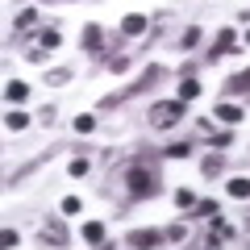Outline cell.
Returning <instances> with one entry per match:
<instances>
[{
    "label": "cell",
    "mask_w": 250,
    "mask_h": 250,
    "mask_svg": "<svg viewBox=\"0 0 250 250\" xmlns=\"http://www.w3.org/2000/svg\"><path fill=\"white\" fill-rule=\"evenodd\" d=\"M179 117H188L184 113V100H159V104H150V125H154V129H171Z\"/></svg>",
    "instance_id": "cell-1"
},
{
    "label": "cell",
    "mask_w": 250,
    "mask_h": 250,
    "mask_svg": "<svg viewBox=\"0 0 250 250\" xmlns=\"http://www.w3.org/2000/svg\"><path fill=\"white\" fill-rule=\"evenodd\" d=\"M125 188H129V196H154L159 192V179L146 167H129L125 171Z\"/></svg>",
    "instance_id": "cell-2"
},
{
    "label": "cell",
    "mask_w": 250,
    "mask_h": 250,
    "mask_svg": "<svg viewBox=\"0 0 250 250\" xmlns=\"http://www.w3.org/2000/svg\"><path fill=\"white\" fill-rule=\"evenodd\" d=\"M163 238H167V233H159V229H134V233H129V246H138V250H154Z\"/></svg>",
    "instance_id": "cell-3"
},
{
    "label": "cell",
    "mask_w": 250,
    "mask_h": 250,
    "mask_svg": "<svg viewBox=\"0 0 250 250\" xmlns=\"http://www.w3.org/2000/svg\"><path fill=\"white\" fill-rule=\"evenodd\" d=\"M146 25H150V17H142V13H129V17L121 21V34L138 38V34H146Z\"/></svg>",
    "instance_id": "cell-4"
},
{
    "label": "cell",
    "mask_w": 250,
    "mask_h": 250,
    "mask_svg": "<svg viewBox=\"0 0 250 250\" xmlns=\"http://www.w3.org/2000/svg\"><path fill=\"white\" fill-rule=\"evenodd\" d=\"M42 238L54 242V246H67V229H62V221H46L42 225Z\"/></svg>",
    "instance_id": "cell-5"
},
{
    "label": "cell",
    "mask_w": 250,
    "mask_h": 250,
    "mask_svg": "<svg viewBox=\"0 0 250 250\" xmlns=\"http://www.w3.org/2000/svg\"><path fill=\"white\" fill-rule=\"evenodd\" d=\"M4 96H9L13 104H21V100L29 96V83H21V80H9V83H4Z\"/></svg>",
    "instance_id": "cell-6"
},
{
    "label": "cell",
    "mask_w": 250,
    "mask_h": 250,
    "mask_svg": "<svg viewBox=\"0 0 250 250\" xmlns=\"http://www.w3.org/2000/svg\"><path fill=\"white\" fill-rule=\"evenodd\" d=\"M13 25H17V29H21V34H29V29H34V25H38V9H21V13H17V17H13Z\"/></svg>",
    "instance_id": "cell-7"
},
{
    "label": "cell",
    "mask_w": 250,
    "mask_h": 250,
    "mask_svg": "<svg viewBox=\"0 0 250 250\" xmlns=\"http://www.w3.org/2000/svg\"><path fill=\"white\" fill-rule=\"evenodd\" d=\"M213 117H221L225 125H238V121H242V117H246V113H242L238 104H217V113H213Z\"/></svg>",
    "instance_id": "cell-8"
},
{
    "label": "cell",
    "mask_w": 250,
    "mask_h": 250,
    "mask_svg": "<svg viewBox=\"0 0 250 250\" xmlns=\"http://www.w3.org/2000/svg\"><path fill=\"white\" fill-rule=\"evenodd\" d=\"M229 196H233V200H246V196H250V179H246V175L229 179Z\"/></svg>",
    "instance_id": "cell-9"
},
{
    "label": "cell",
    "mask_w": 250,
    "mask_h": 250,
    "mask_svg": "<svg viewBox=\"0 0 250 250\" xmlns=\"http://www.w3.org/2000/svg\"><path fill=\"white\" fill-rule=\"evenodd\" d=\"M83 50H100V25H83Z\"/></svg>",
    "instance_id": "cell-10"
},
{
    "label": "cell",
    "mask_w": 250,
    "mask_h": 250,
    "mask_svg": "<svg viewBox=\"0 0 250 250\" xmlns=\"http://www.w3.org/2000/svg\"><path fill=\"white\" fill-rule=\"evenodd\" d=\"M225 92H233V96H238V92H250V71H238L229 83H225Z\"/></svg>",
    "instance_id": "cell-11"
},
{
    "label": "cell",
    "mask_w": 250,
    "mask_h": 250,
    "mask_svg": "<svg viewBox=\"0 0 250 250\" xmlns=\"http://www.w3.org/2000/svg\"><path fill=\"white\" fill-rule=\"evenodd\" d=\"M229 46H233V29H221L217 42H213V59H217V54H229Z\"/></svg>",
    "instance_id": "cell-12"
},
{
    "label": "cell",
    "mask_w": 250,
    "mask_h": 250,
    "mask_svg": "<svg viewBox=\"0 0 250 250\" xmlns=\"http://www.w3.org/2000/svg\"><path fill=\"white\" fill-rule=\"evenodd\" d=\"M59 42H62V38H59V29H42V34H38V46H42V50H54Z\"/></svg>",
    "instance_id": "cell-13"
},
{
    "label": "cell",
    "mask_w": 250,
    "mask_h": 250,
    "mask_svg": "<svg viewBox=\"0 0 250 250\" xmlns=\"http://www.w3.org/2000/svg\"><path fill=\"white\" fill-rule=\"evenodd\" d=\"M200 96V83L196 80H184V83H179V100H196Z\"/></svg>",
    "instance_id": "cell-14"
},
{
    "label": "cell",
    "mask_w": 250,
    "mask_h": 250,
    "mask_svg": "<svg viewBox=\"0 0 250 250\" xmlns=\"http://www.w3.org/2000/svg\"><path fill=\"white\" fill-rule=\"evenodd\" d=\"M4 125H9V129H25V125H29V117L21 113V108H13V113L4 117Z\"/></svg>",
    "instance_id": "cell-15"
},
{
    "label": "cell",
    "mask_w": 250,
    "mask_h": 250,
    "mask_svg": "<svg viewBox=\"0 0 250 250\" xmlns=\"http://www.w3.org/2000/svg\"><path fill=\"white\" fill-rule=\"evenodd\" d=\"M83 238H88V242H104V225H100V221H88V225H83Z\"/></svg>",
    "instance_id": "cell-16"
},
{
    "label": "cell",
    "mask_w": 250,
    "mask_h": 250,
    "mask_svg": "<svg viewBox=\"0 0 250 250\" xmlns=\"http://www.w3.org/2000/svg\"><path fill=\"white\" fill-rule=\"evenodd\" d=\"M163 154H167V159H188V154H192V146H188V142H171Z\"/></svg>",
    "instance_id": "cell-17"
},
{
    "label": "cell",
    "mask_w": 250,
    "mask_h": 250,
    "mask_svg": "<svg viewBox=\"0 0 250 250\" xmlns=\"http://www.w3.org/2000/svg\"><path fill=\"white\" fill-rule=\"evenodd\" d=\"M175 205H179V208H196L200 200L192 196V192H188V188H179V192H175Z\"/></svg>",
    "instance_id": "cell-18"
},
{
    "label": "cell",
    "mask_w": 250,
    "mask_h": 250,
    "mask_svg": "<svg viewBox=\"0 0 250 250\" xmlns=\"http://www.w3.org/2000/svg\"><path fill=\"white\" fill-rule=\"evenodd\" d=\"M196 213H200V217H221V208H217V200H200Z\"/></svg>",
    "instance_id": "cell-19"
},
{
    "label": "cell",
    "mask_w": 250,
    "mask_h": 250,
    "mask_svg": "<svg viewBox=\"0 0 250 250\" xmlns=\"http://www.w3.org/2000/svg\"><path fill=\"white\" fill-rule=\"evenodd\" d=\"M75 129H80V134H92V129H96V117H88V113L75 117Z\"/></svg>",
    "instance_id": "cell-20"
},
{
    "label": "cell",
    "mask_w": 250,
    "mask_h": 250,
    "mask_svg": "<svg viewBox=\"0 0 250 250\" xmlns=\"http://www.w3.org/2000/svg\"><path fill=\"white\" fill-rule=\"evenodd\" d=\"M200 171H205V175H217V171H221V154H208V159H205V167H200Z\"/></svg>",
    "instance_id": "cell-21"
},
{
    "label": "cell",
    "mask_w": 250,
    "mask_h": 250,
    "mask_svg": "<svg viewBox=\"0 0 250 250\" xmlns=\"http://www.w3.org/2000/svg\"><path fill=\"white\" fill-rule=\"evenodd\" d=\"M67 171H71L75 179H80V175H88V159H71V167H67Z\"/></svg>",
    "instance_id": "cell-22"
},
{
    "label": "cell",
    "mask_w": 250,
    "mask_h": 250,
    "mask_svg": "<svg viewBox=\"0 0 250 250\" xmlns=\"http://www.w3.org/2000/svg\"><path fill=\"white\" fill-rule=\"evenodd\" d=\"M0 246H4V250L17 246V229H4V233H0Z\"/></svg>",
    "instance_id": "cell-23"
},
{
    "label": "cell",
    "mask_w": 250,
    "mask_h": 250,
    "mask_svg": "<svg viewBox=\"0 0 250 250\" xmlns=\"http://www.w3.org/2000/svg\"><path fill=\"white\" fill-rule=\"evenodd\" d=\"M196 42H200V29H196V25L184 29V46H196Z\"/></svg>",
    "instance_id": "cell-24"
},
{
    "label": "cell",
    "mask_w": 250,
    "mask_h": 250,
    "mask_svg": "<svg viewBox=\"0 0 250 250\" xmlns=\"http://www.w3.org/2000/svg\"><path fill=\"white\" fill-rule=\"evenodd\" d=\"M71 80V71H67V67H59V71H50V83H67Z\"/></svg>",
    "instance_id": "cell-25"
},
{
    "label": "cell",
    "mask_w": 250,
    "mask_h": 250,
    "mask_svg": "<svg viewBox=\"0 0 250 250\" xmlns=\"http://www.w3.org/2000/svg\"><path fill=\"white\" fill-rule=\"evenodd\" d=\"M62 213H80V196H67V200H62Z\"/></svg>",
    "instance_id": "cell-26"
},
{
    "label": "cell",
    "mask_w": 250,
    "mask_h": 250,
    "mask_svg": "<svg viewBox=\"0 0 250 250\" xmlns=\"http://www.w3.org/2000/svg\"><path fill=\"white\" fill-rule=\"evenodd\" d=\"M38 121H42V125H54V108H50V104H46V108H42V113H38Z\"/></svg>",
    "instance_id": "cell-27"
},
{
    "label": "cell",
    "mask_w": 250,
    "mask_h": 250,
    "mask_svg": "<svg viewBox=\"0 0 250 250\" xmlns=\"http://www.w3.org/2000/svg\"><path fill=\"white\" fill-rule=\"evenodd\" d=\"M246 229H250V217H246Z\"/></svg>",
    "instance_id": "cell-28"
}]
</instances>
